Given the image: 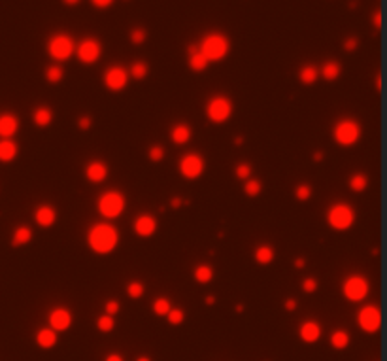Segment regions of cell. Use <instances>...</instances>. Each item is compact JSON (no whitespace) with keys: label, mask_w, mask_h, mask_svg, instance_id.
Instances as JSON below:
<instances>
[{"label":"cell","mask_w":387,"mask_h":361,"mask_svg":"<svg viewBox=\"0 0 387 361\" xmlns=\"http://www.w3.org/2000/svg\"><path fill=\"white\" fill-rule=\"evenodd\" d=\"M204 169H206V163L202 159V155H198V153H185L179 159V172L187 180H195L198 176H202Z\"/></svg>","instance_id":"cell-9"},{"label":"cell","mask_w":387,"mask_h":361,"mask_svg":"<svg viewBox=\"0 0 387 361\" xmlns=\"http://www.w3.org/2000/svg\"><path fill=\"white\" fill-rule=\"evenodd\" d=\"M244 191H245V195H249V197H257V195L261 193V181L259 180H245Z\"/></svg>","instance_id":"cell-35"},{"label":"cell","mask_w":387,"mask_h":361,"mask_svg":"<svg viewBox=\"0 0 387 361\" xmlns=\"http://www.w3.org/2000/svg\"><path fill=\"white\" fill-rule=\"evenodd\" d=\"M93 2V6H96V8H100V10H104V8H110L113 4V0H91Z\"/></svg>","instance_id":"cell-46"},{"label":"cell","mask_w":387,"mask_h":361,"mask_svg":"<svg viewBox=\"0 0 387 361\" xmlns=\"http://www.w3.org/2000/svg\"><path fill=\"white\" fill-rule=\"evenodd\" d=\"M236 176H238L240 180H249V178H251V165H247V163L236 165Z\"/></svg>","instance_id":"cell-38"},{"label":"cell","mask_w":387,"mask_h":361,"mask_svg":"<svg viewBox=\"0 0 387 361\" xmlns=\"http://www.w3.org/2000/svg\"><path fill=\"white\" fill-rule=\"evenodd\" d=\"M206 115L212 123H225L232 115V102L223 95H216L208 100Z\"/></svg>","instance_id":"cell-5"},{"label":"cell","mask_w":387,"mask_h":361,"mask_svg":"<svg viewBox=\"0 0 387 361\" xmlns=\"http://www.w3.org/2000/svg\"><path fill=\"white\" fill-rule=\"evenodd\" d=\"M166 316H168V322L174 323V325L181 323V322H183V318H185V314H183V310H181V308H170V312L166 314Z\"/></svg>","instance_id":"cell-41"},{"label":"cell","mask_w":387,"mask_h":361,"mask_svg":"<svg viewBox=\"0 0 387 361\" xmlns=\"http://www.w3.org/2000/svg\"><path fill=\"white\" fill-rule=\"evenodd\" d=\"M229 38L221 32H210L206 34L202 42L198 44V49L204 53V57L208 59V63H217V61H223L229 53Z\"/></svg>","instance_id":"cell-2"},{"label":"cell","mask_w":387,"mask_h":361,"mask_svg":"<svg viewBox=\"0 0 387 361\" xmlns=\"http://www.w3.org/2000/svg\"><path fill=\"white\" fill-rule=\"evenodd\" d=\"M30 238H32V231L28 227H25V225H21V227H17L13 231L11 244H13V246H25V244L30 242Z\"/></svg>","instance_id":"cell-24"},{"label":"cell","mask_w":387,"mask_h":361,"mask_svg":"<svg viewBox=\"0 0 387 361\" xmlns=\"http://www.w3.org/2000/svg\"><path fill=\"white\" fill-rule=\"evenodd\" d=\"M313 157H315V159H317V161H319L321 157H323V153H321V152H315V155H313Z\"/></svg>","instance_id":"cell-54"},{"label":"cell","mask_w":387,"mask_h":361,"mask_svg":"<svg viewBox=\"0 0 387 361\" xmlns=\"http://www.w3.org/2000/svg\"><path fill=\"white\" fill-rule=\"evenodd\" d=\"M134 231H136L138 237H151L157 231V219L150 216V214H140L138 218L134 219Z\"/></svg>","instance_id":"cell-13"},{"label":"cell","mask_w":387,"mask_h":361,"mask_svg":"<svg viewBox=\"0 0 387 361\" xmlns=\"http://www.w3.org/2000/svg\"><path fill=\"white\" fill-rule=\"evenodd\" d=\"M136 361H151V360H150V358H138Z\"/></svg>","instance_id":"cell-55"},{"label":"cell","mask_w":387,"mask_h":361,"mask_svg":"<svg viewBox=\"0 0 387 361\" xmlns=\"http://www.w3.org/2000/svg\"><path fill=\"white\" fill-rule=\"evenodd\" d=\"M125 206H127V202L119 191H106L98 199V212L108 219L121 216Z\"/></svg>","instance_id":"cell-4"},{"label":"cell","mask_w":387,"mask_h":361,"mask_svg":"<svg viewBox=\"0 0 387 361\" xmlns=\"http://www.w3.org/2000/svg\"><path fill=\"white\" fill-rule=\"evenodd\" d=\"M191 127L185 123H178L174 129H172V133H170V136H172V140L176 144H187L189 140H191Z\"/></svg>","instance_id":"cell-21"},{"label":"cell","mask_w":387,"mask_h":361,"mask_svg":"<svg viewBox=\"0 0 387 361\" xmlns=\"http://www.w3.org/2000/svg\"><path fill=\"white\" fill-rule=\"evenodd\" d=\"M129 84V70H125L119 65H113V67L106 68L104 72V86L108 87L110 91H121Z\"/></svg>","instance_id":"cell-11"},{"label":"cell","mask_w":387,"mask_h":361,"mask_svg":"<svg viewBox=\"0 0 387 361\" xmlns=\"http://www.w3.org/2000/svg\"><path fill=\"white\" fill-rule=\"evenodd\" d=\"M317 76H319V70H317L315 67H311V65H306V67H302V68H301V72H299V78H301V82H302V84H306V86L313 84V82L317 80Z\"/></svg>","instance_id":"cell-27"},{"label":"cell","mask_w":387,"mask_h":361,"mask_svg":"<svg viewBox=\"0 0 387 361\" xmlns=\"http://www.w3.org/2000/svg\"><path fill=\"white\" fill-rule=\"evenodd\" d=\"M367 185H368V180L365 174H353V176L349 178V187L353 191H357V193L367 189Z\"/></svg>","instance_id":"cell-31"},{"label":"cell","mask_w":387,"mask_h":361,"mask_svg":"<svg viewBox=\"0 0 387 361\" xmlns=\"http://www.w3.org/2000/svg\"><path fill=\"white\" fill-rule=\"evenodd\" d=\"M117 310H119V303H117V301H108V303H106V314H108V316L117 314Z\"/></svg>","instance_id":"cell-44"},{"label":"cell","mask_w":387,"mask_h":361,"mask_svg":"<svg viewBox=\"0 0 387 361\" xmlns=\"http://www.w3.org/2000/svg\"><path fill=\"white\" fill-rule=\"evenodd\" d=\"M85 176L91 183H100L108 176V167L104 161H91L85 167Z\"/></svg>","instance_id":"cell-15"},{"label":"cell","mask_w":387,"mask_h":361,"mask_svg":"<svg viewBox=\"0 0 387 361\" xmlns=\"http://www.w3.org/2000/svg\"><path fill=\"white\" fill-rule=\"evenodd\" d=\"M117 242H119V233L110 223H96L87 235V244L96 254H110L115 250Z\"/></svg>","instance_id":"cell-1"},{"label":"cell","mask_w":387,"mask_h":361,"mask_svg":"<svg viewBox=\"0 0 387 361\" xmlns=\"http://www.w3.org/2000/svg\"><path fill=\"white\" fill-rule=\"evenodd\" d=\"M148 38V32L146 29H142V27H136V29L131 30V42L132 44H136V46H140L142 42H146Z\"/></svg>","instance_id":"cell-37"},{"label":"cell","mask_w":387,"mask_h":361,"mask_svg":"<svg viewBox=\"0 0 387 361\" xmlns=\"http://www.w3.org/2000/svg\"><path fill=\"white\" fill-rule=\"evenodd\" d=\"M148 155H150V159L153 163L160 161V159L164 157V148H162V146H159V144H155V146H151L150 150H148Z\"/></svg>","instance_id":"cell-40"},{"label":"cell","mask_w":387,"mask_h":361,"mask_svg":"<svg viewBox=\"0 0 387 361\" xmlns=\"http://www.w3.org/2000/svg\"><path fill=\"white\" fill-rule=\"evenodd\" d=\"M342 291L348 301H363L368 295V280L361 274H351L344 280Z\"/></svg>","instance_id":"cell-8"},{"label":"cell","mask_w":387,"mask_h":361,"mask_svg":"<svg viewBox=\"0 0 387 361\" xmlns=\"http://www.w3.org/2000/svg\"><path fill=\"white\" fill-rule=\"evenodd\" d=\"M47 53L55 61H66L74 53V40L65 32H59L55 36H51L49 42H47Z\"/></svg>","instance_id":"cell-7"},{"label":"cell","mask_w":387,"mask_h":361,"mask_svg":"<svg viewBox=\"0 0 387 361\" xmlns=\"http://www.w3.org/2000/svg\"><path fill=\"white\" fill-rule=\"evenodd\" d=\"M357 322H359V325H361V329H363V331L378 333L380 323H382V316H380L378 306H372V304L363 306L357 314Z\"/></svg>","instance_id":"cell-12"},{"label":"cell","mask_w":387,"mask_h":361,"mask_svg":"<svg viewBox=\"0 0 387 361\" xmlns=\"http://www.w3.org/2000/svg\"><path fill=\"white\" fill-rule=\"evenodd\" d=\"M332 134L340 146H353L361 138V125L353 119H340L338 123L334 125Z\"/></svg>","instance_id":"cell-6"},{"label":"cell","mask_w":387,"mask_h":361,"mask_svg":"<svg viewBox=\"0 0 387 361\" xmlns=\"http://www.w3.org/2000/svg\"><path fill=\"white\" fill-rule=\"evenodd\" d=\"M304 263H306V261H304L302 257H299V259H295V267H297V269H302V267H304Z\"/></svg>","instance_id":"cell-51"},{"label":"cell","mask_w":387,"mask_h":361,"mask_svg":"<svg viewBox=\"0 0 387 361\" xmlns=\"http://www.w3.org/2000/svg\"><path fill=\"white\" fill-rule=\"evenodd\" d=\"M187 61H189V67H191V70H195V72H202V70H204V68L210 65V63H208V59L204 57V53L198 49L197 44H191V46H189Z\"/></svg>","instance_id":"cell-17"},{"label":"cell","mask_w":387,"mask_h":361,"mask_svg":"<svg viewBox=\"0 0 387 361\" xmlns=\"http://www.w3.org/2000/svg\"><path fill=\"white\" fill-rule=\"evenodd\" d=\"M285 308H287V310H295V308H297V301H295V299H287V301H285Z\"/></svg>","instance_id":"cell-48"},{"label":"cell","mask_w":387,"mask_h":361,"mask_svg":"<svg viewBox=\"0 0 387 361\" xmlns=\"http://www.w3.org/2000/svg\"><path fill=\"white\" fill-rule=\"evenodd\" d=\"M330 344L336 348V350H344L349 344V335L346 331H334L330 337Z\"/></svg>","instance_id":"cell-30"},{"label":"cell","mask_w":387,"mask_h":361,"mask_svg":"<svg viewBox=\"0 0 387 361\" xmlns=\"http://www.w3.org/2000/svg\"><path fill=\"white\" fill-rule=\"evenodd\" d=\"M34 219H36V223L40 227H51L57 219V212L53 206L42 204V206H38L36 212H34Z\"/></svg>","instance_id":"cell-18"},{"label":"cell","mask_w":387,"mask_h":361,"mask_svg":"<svg viewBox=\"0 0 387 361\" xmlns=\"http://www.w3.org/2000/svg\"><path fill=\"white\" fill-rule=\"evenodd\" d=\"M327 221L332 229L336 231H346L353 225L355 221V210L346 202H336L327 210Z\"/></svg>","instance_id":"cell-3"},{"label":"cell","mask_w":387,"mask_h":361,"mask_svg":"<svg viewBox=\"0 0 387 361\" xmlns=\"http://www.w3.org/2000/svg\"><path fill=\"white\" fill-rule=\"evenodd\" d=\"M299 333H301V339L304 342H315L321 335V327L315 322H304Z\"/></svg>","instance_id":"cell-20"},{"label":"cell","mask_w":387,"mask_h":361,"mask_svg":"<svg viewBox=\"0 0 387 361\" xmlns=\"http://www.w3.org/2000/svg\"><path fill=\"white\" fill-rule=\"evenodd\" d=\"M100 53H102V46L96 38H83L76 48V55L83 65L96 63L100 59Z\"/></svg>","instance_id":"cell-10"},{"label":"cell","mask_w":387,"mask_h":361,"mask_svg":"<svg viewBox=\"0 0 387 361\" xmlns=\"http://www.w3.org/2000/svg\"><path fill=\"white\" fill-rule=\"evenodd\" d=\"M46 78H47V82H51V84L61 82V80H63V68L59 67V65H51V67H47Z\"/></svg>","instance_id":"cell-33"},{"label":"cell","mask_w":387,"mask_h":361,"mask_svg":"<svg viewBox=\"0 0 387 361\" xmlns=\"http://www.w3.org/2000/svg\"><path fill=\"white\" fill-rule=\"evenodd\" d=\"M212 278H214V271L210 265H198L195 269V280L198 284H208Z\"/></svg>","instance_id":"cell-28"},{"label":"cell","mask_w":387,"mask_h":361,"mask_svg":"<svg viewBox=\"0 0 387 361\" xmlns=\"http://www.w3.org/2000/svg\"><path fill=\"white\" fill-rule=\"evenodd\" d=\"M32 119H34V125H38V127H47L53 121V110L47 108V106H40V108H36Z\"/></svg>","instance_id":"cell-22"},{"label":"cell","mask_w":387,"mask_h":361,"mask_svg":"<svg viewBox=\"0 0 387 361\" xmlns=\"http://www.w3.org/2000/svg\"><path fill=\"white\" fill-rule=\"evenodd\" d=\"M302 289H304L306 293H311V291L317 289V282H315L313 278H306V280L302 282Z\"/></svg>","instance_id":"cell-42"},{"label":"cell","mask_w":387,"mask_h":361,"mask_svg":"<svg viewBox=\"0 0 387 361\" xmlns=\"http://www.w3.org/2000/svg\"><path fill=\"white\" fill-rule=\"evenodd\" d=\"M206 303H208V304H214V303H216V297H214V295H208V297H206Z\"/></svg>","instance_id":"cell-53"},{"label":"cell","mask_w":387,"mask_h":361,"mask_svg":"<svg viewBox=\"0 0 387 361\" xmlns=\"http://www.w3.org/2000/svg\"><path fill=\"white\" fill-rule=\"evenodd\" d=\"M77 127H79V129H89V127H91V117H89V115H81V117L77 119Z\"/></svg>","instance_id":"cell-45"},{"label":"cell","mask_w":387,"mask_h":361,"mask_svg":"<svg viewBox=\"0 0 387 361\" xmlns=\"http://www.w3.org/2000/svg\"><path fill=\"white\" fill-rule=\"evenodd\" d=\"M49 323H51L53 331H65L72 323V314L68 312L66 308H55L53 312L49 314Z\"/></svg>","instance_id":"cell-14"},{"label":"cell","mask_w":387,"mask_h":361,"mask_svg":"<svg viewBox=\"0 0 387 361\" xmlns=\"http://www.w3.org/2000/svg\"><path fill=\"white\" fill-rule=\"evenodd\" d=\"M65 4H68V6H76V4H79V0H63Z\"/></svg>","instance_id":"cell-52"},{"label":"cell","mask_w":387,"mask_h":361,"mask_svg":"<svg viewBox=\"0 0 387 361\" xmlns=\"http://www.w3.org/2000/svg\"><path fill=\"white\" fill-rule=\"evenodd\" d=\"M96 325H98V329L104 333H110L113 329V325H115V322H113V318L112 316H108V314H104V316H100L98 318V322H96Z\"/></svg>","instance_id":"cell-34"},{"label":"cell","mask_w":387,"mask_h":361,"mask_svg":"<svg viewBox=\"0 0 387 361\" xmlns=\"http://www.w3.org/2000/svg\"><path fill=\"white\" fill-rule=\"evenodd\" d=\"M340 72H342V67H340V63H336V61H329V63H325L323 68H321V76L325 78V80H336L340 76Z\"/></svg>","instance_id":"cell-26"},{"label":"cell","mask_w":387,"mask_h":361,"mask_svg":"<svg viewBox=\"0 0 387 361\" xmlns=\"http://www.w3.org/2000/svg\"><path fill=\"white\" fill-rule=\"evenodd\" d=\"M295 195H297V199L299 200H308L311 197V187L308 183H301V185H297Z\"/></svg>","instance_id":"cell-39"},{"label":"cell","mask_w":387,"mask_h":361,"mask_svg":"<svg viewBox=\"0 0 387 361\" xmlns=\"http://www.w3.org/2000/svg\"><path fill=\"white\" fill-rule=\"evenodd\" d=\"M106 361H123V358L119 354H110V356L106 358Z\"/></svg>","instance_id":"cell-49"},{"label":"cell","mask_w":387,"mask_h":361,"mask_svg":"<svg viewBox=\"0 0 387 361\" xmlns=\"http://www.w3.org/2000/svg\"><path fill=\"white\" fill-rule=\"evenodd\" d=\"M17 155V144L11 138H0V161L9 163Z\"/></svg>","instance_id":"cell-19"},{"label":"cell","mask_w":387,"mask_h":361,"mask_svg":"<svg viewBox=\"0 0 387 361\" xmlns=\"http://www.w3.org/2000/svg\"><path fill=\"white\" fill-rule=\"evenodd\" d=\"M36 342L42 348H53L57 342V333L53 329H40L36 335Z\"/></svg>","instance_id":"cell-23"},{"label":"cell","mask_w":387,"mask_h":361,"mask_svg":"<svg viewBox=\"0 0 387 361\" xmlns=\"http://www.w3.org/2000/svg\"><path fill=\"white\" fill-rule=\"evenodd\" d=\"M170 206H172V208H179V206H181V199H172L170 200Z\"/></svg>","instance_id":"cell-50"},{"label":"cell","mask_w":387,"mask_h":361,"mask_svg":"<svg viewBox=\"0 0 387 361\" xmlns=\"http://www.w3.org/2000/svg\"><path fill=\"white\" fill-rule=\"evenodd\" d=\"M255 261L257 263H261V265H266V263H272V259H274V250L270 246H266V244H263V246H259L257 250H255Z\"/></svg>","instance_id":"cell-25"},{"label":"cell","mask_w":387,"mask_h":361,"mask_svg":"<svg viewBox=\"0 0 387 361\" xmlns=\"http://www.w3.org/2000/svg\"><path fill=\"white\" fill-rule=\"evenodd\" d=\"M19 129V119L9 112L0 114V138H11L17 133Z\"/></svg>","instance_id":"cell-16"},{"label":"cell","mask_w":387,"mask_h":361,"mask_svg":"<svg viewBox=\"0 0 387 361\" xmlns=\"http://www.w3.org/2000/svg\"><path fill=\"white\" fill-rule=\"evenodd\" d=\"M148 72H150V67H148L144 61H136V63H132L131 65L129 76L136 78V80H144V78L148 76Z\"/></svg>","instance_id":"cell-29"},{"label":"cell","mask_w":387,"mask_h":361,"mask_svg":"<svg viewBox=\"0 0 387 361\" xmlns=\"http://www.w3.org/2000/svg\"><path fill=\"white\" fill-rule=\"evenodd\" d=\"M372 21H374V27L380 29V25H382V17H380V11H374L372 13Z\"/></svg>","instance_id":"cell-47"},{"label":"cell","mask_w":387,"mask_h":361,"mask_svg":"<svg viewBox=\"0 0 387 361\" xmlns=\"http://www.w3.org/2000/svg\"><path fill=\"white\" fill-rule=\"evenodd\" d=\"M153 312L157 314V316H166L170 312V303L168 299H164V297H159V299H155V303H153Z\"/></svg>","instance_id":"cell-32"},{"label":"cell","mask_w":387,"mask_h":361,"mask_svg":"<svg viewBox=\"0 0 387 361\" xmlns=\"http://www.w3.org/2000/svg\"><path fill=\"white\" fill-rule=\"evenodd\" d=\"M127 293H129L131 299H140L144 295V284L142 282H131L127 285Z\"/></svg>","instance_id":"cell-36"},{"label":"cell","mask_w":387,"mask_h":361,"mask_svg":"<svg viewBox=\"0 0 387 361\" xmlns=\"http://www.w3.org/2000/svg\"><path fill=\"white\" fill-rule=\"evenodd\" d=\"M359 46V40L355 36H349V38L344 40V48L348 49V51H353V49Z\"/></svg>","instance_id":"cell-43"}]
</instances>
